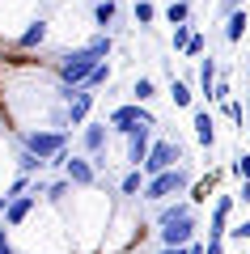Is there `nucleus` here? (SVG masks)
Returning <instances> with one entry per match:
<instances>
[{
    "label": "nucleus",
    "mask_w": 250,
    "mask_h": 254,
    "mask_svg": "<svg viewBox=\"0 0 250 254\" xmlns=\"http://www.w3.org/2000/svg\"><path fill=\"white\" fill-rule=\"evenodd\" d=\"M191 127H195V140H199L204 148H212V144H216V123H212V115H208L204 106L195 110V119H191Z\"/></svg>",
    "instance_id": "13"
},
{
    "label": "nucleus",
    "mask_w": 250,
    "mask_h": 254,
    "mask_svg": "<svg viewBox=\"0 0 250 254\" xmlns=\"http://www.w3.org/2000/svg\"><path fill=\"white\" fill-rule=\"evenodd\" d=\"M229 233L238 237V242H242V237H246V242H250V220H242V225H238V229H229Z\"/></svg>",
    "instance_id": "34"
},
{
    "label": "nucleus",
    "mask_w": 250,
    "mask_h": 254,
    "mask_svg": "<svg viewBox=\"0 0 250 254\" xmlns=\"http://www.w3.org/2000/svg\"><path fill=\"white\" fill-rule=\"evenodd\" d=\"M106 140H110V123H85V131H81L85 157H102L106 153Z\"/></svg>",
    "instance_id": "9"
},
{
    "label": "nucleus",
    "mask_w": 250,
    "mask_h": 254,
    "mask_svg": "<svg viewBox=\"0 0 250 254\" xmlns=\"http://www.w3.org/2000/svg\"><path fill=\"white\" fill-rule=\"evenodd\" d=\"M195 229H199V220H195V212H191V216H182V220L161 225L157 229V242L161 246H191V242H195Z\"/></svg>",
    "instance_id": "6"
},
{
    "label": "nucleus",
    "mask_w": 250,
    "mask_h": 254,
    "mask_svg": "<svg viewBox=\"0 0 250 254\" xmlns=\"http://www.w3.org/2000/svg\"><path fill=\"white\" fill-rule=\"evenodd\" d=\"M182 190H191V170L187 165H174V170H166V174H157V178L144 182L140 199L144 203H166V199H174V195H182Z\"/></svg>",
    "instance_id": "2"
},
{
    "label": "nucleus",
    "mask_w": 250,
    "mask_h": 254,
    "mask_svg": "<svg viewBox=\"0 0 250 254\" xmlns=\"http://www.w3.org/2000/svg\"><path fill=\"white\" fill-rule=\"evenodd\" d=\"M170 98H174V106H191V98H195V93H191L187 81H178V76H174V81H170Z\"/></svg>",
    "instance_id": "24"
},
{
    "label": "nucleus",
    "mask_w": 250,
    "mask_h": 254,
    "mask_svg": "<svg viewBox=\"0 0 250 254\" xmlns=\"http://www.w3.org/2000/svg\"><path fill=\"white\" fill-rule=\"evenodd\" d=\"M110 76H115V68H110V64L102 60L98 68H93V72H89V81L81 85V89H102V85H110Z\"/></svg>",
    "instance_id": "21"
},
{
    "label": "nucleus",
    "mask_w": 250,
    "mask_h": 254,
    "mask_svg": "<svg viewBox=\"0 0 250 254\" xmlns=\"http://www.w3.org/2000/svg\"><path fill=\"white\" fill-rule=\"evenodd\" d=\"M233 174H238L242 182H250V153H246V157H238V161H233Z\"/></svg>",
    "instance_id": "30"
},
{
    "label": "nucleus",
    "mask_w": 250,
    "mask_h": 254,
    "mask_svg": "<svg viewBox=\"0 0 250 254\" xmlns=\"http://www.w3.org/2000/svg\"><path fill=\"white\" fill-rule=\"evenodd\" d=\"M166 21L170 26H187L191 21V0H170L166 4Z\"/></svg>",
    "instance_id": "19"
},
{
    "label": "nucleus",
    "mask_w": 250,
    "mask_h": 254,
    "mask_svg": "<svg viewBox=\"0 0 250 254\" xmlns=\"http://www.w3.org/2000/svg\"><path fill=\"white\" fill-rule=\"evenodd\" d=\"M21 148L51 161V157H60L68 148V127H30V131H21Z\"/></svg>",
    "instance_id": "3"
},
{
    "label": "nucleus",
    "mask_w": 250,
    "mask_h": 254,
    "mask_svg": "<svg viewBox=\"0 0 250 254\" xmlns=\"http://www.w3.org/2000/svg\"><path fill=\"white\" fill-rule=\"evenodd\" d=\"M225 115H229V119H233V123H238V127L246 123V106H242L238 98H229V102H225Z\"/></svg>",
    "instance_id": "29"
},
{
    "label": "nucleus",
    "mask_w": 250,
    "mask_h": 254,
    "mask_svg": "<svg viewBox=\"0 0 250 254\" xmlns=\"http://www.w3.org/2000/svg\"><path fill=\"white\" fill-rule=\"evenodd\" d=\"M204 51H208V38H204V34H191V43H187V51H182V55H191V60H204Z\"/></svg>",
    "instance_id": "28"
},
{
    "label": "nucleus",
    "mask_w": 250,
    "mask_h": 254,
    "mask_svg": "<svg viewBox=\"0 0 250 254\" xmlns=\"http://www.w3.org/2000/svg\"><path fill=\"white\" fill-rule=\"evenodd\" d=\"M64 178L72 182V187H93L98 182V165H93V157H68V165H64Z\"/></svg>",
    "instance_id": "7"
},
{
    "label": "nucleus",
    "mask_w": 250,
    "mask_h": 254,
    "mask_svg": "<svg viewBox=\"0 0 250 254\" xmlns=\"http://www.w3.org/2000/svg\"><path fill=\"white\" fill-rule=\"evenodd\" d=\"M204 254H225V237H208V246H204Z\"/></svg>",
    "instance_id": "33"
},
{
    "label": "nucleus",
    "mask_w": 250,
    "mask_h": 254,
    "mask_svg": "<svg viewBox=\"0 0 250 254\" xmlns=\"http://www.w3.org/2000/svg\"><path fill=\"white\" fill-rule=\"evenodd\" d=\"M110 131L115 136H127V131H136V127H157V115H153L144 102H127V106H115L110 110Z\"/></svg>",
    "instance_id": "4"
},
{
    "label": "nucleus",
    "mask_w": 250,
    "mask_h": 254,
    "mask_svg": "<svg viewBox=\"0 0 250 254\" xmlns=\"http://www.w3.org/2000/svg\"><path fill=\"white\" fill-rule=\"evenodd\" d=\"M47 34H51V26H47L43 17H30V21H26V30L17 34V47H21V51H34V47H43V43H47Z\"/></svg>",
    "instance_id": "11"
},
{
    "label": "nucleus",
    "mask_w": 250,
    "mask_h": 254,
    "mask_svg": "<svg viewBox=\"0 0 250 254\" xmlns=\"http://www.w3.org/2000/svg\"><path fill=\"white\" fill-rule=\"evenodd\" d=\"M68 190H72V182H68V178H55V182H47V199H55V203H60L64 195H68Z\"/></svg>",
    "instance_id": "26"
},
{
    "label": "nucleus",
    "mask_w": 250,
    "mask_h": 254,
    "mask_svg": "<svg viewBox=\"0 0 250 254\" xmlns=\"http://www.w3.org/2000/svg\"><path fill=\"white\" fill-rule=\"evenodd\" d=\"M187 254H204V246H199V242H191V246H187Z\"/></svg>",
    "instance_id": "37"
},
{
    "label": "nucleus",
    "mask_w": 250,
    "mask_h": 254,
    "mask_svg": "<svg viewBox=\"0 0 250 254\" xmlns=\"http://www.w3.org/2000/svg\"><path fill=\"white\" fill-rule=\"evenodd\" d=\"M191 34H195V26H174V51H187V43H191Z\"/></svg>",
    "instance_id": "27"
},
{
    "label": "nucleus",
    "mask_w": 250,
    "mask_h": 254,
    "mask_svg": "<svg viewBox=\"0 0 250 254\" xmlns=\"http://www.w3.org/2000/svg\"><path fill=\"white\" fill-rule=\"evenodd\" d=\"M174 165H182V148L174 144V140H153V148H149V157H144V178H157V174H166V170H174Z\"/></svg>",
    "instance_id": "5"
},
{
    "label": "nucleus",
    "mask_w": 250,
    "mask_h": 254,
    "mask_svg": "<svg viewBox=\"0 0 250 254\" xmlns=\"http://www.w3.org/2000/svg\"><path fill=\"white\" fill-rule=\"evenodd\" d=\"M0 254H17L13 242H9V225H0Z\"/></svg>",
    "instance_id": "32"
},
{
    "label": "nucleus",
    "mask_w": 250,
    "mask_h": 254,
    "mask_svg": "<svg viewBox=\"0 0 250 254\" xmlns=\"http://www.w3.org/2000/svg\"><path fill=\"white\" fill-rule=\"evenodd\" d=\"M85 4H98V0H85Z\"/></svg>",
    "instance_id": "38"
},
{
    "label": "nucleus",
    "mask_w": 250,
    "mask_h": 254,
    "mask_svg": "<svg viewBox=\"0 0 250 254\" xmlns=\"http://www.w3.org/2000/svg\"><path fill=\"white\" fill-rule=\"evenodd\" d=\"M85 47H89L98 60H110V51H115V34H110V30H102V34H93Z\"/></svg>",
    "instance_id": "20"
},
{
    "label": "nucleus",
    "mask_w": 250,
    "mask_h": 254,
    "mask_svg": "<svg viewBox=\"0 0 250 254\" xmlns=\"http://www.w3.org/2000/svg\"><path fill=\"white\" fill-rule=\"evenodd\" d=\"M43 165H47L43 157H34L30 148H17V174H38Z\"/></svg>",
    "instance_id": "22"
},
{
    "label": "nucleus",
    "mask_w": 250,
    "mask_h": 254,
    "mask_svg": "<svg viewBox=\"0 0 250 254\" xmlns=\"http://www.w3.org/2000/svg\"><path fill=\"white\" fill-rule=\"evenodd\" d=\"M132 98L136 102H153V98H157V89H153L149 76H136V81H132Z\"/></svg>",
    "instance_id": "25"
},
{
    "label": "nucleus",
    "mask_w": 250,
    "mask_h": 254,
    "mask_svg": "<svg viewBox=\"0 0 250 254\" xmlns=\"http://www.w3.org/2000/svg\"><path fill=\"white\" fill-rule=\"evenodd\" d=\"M144 182H149V178H144V170H127L123 182H119V195H127V199H140V195H144Z\"/></svg>",
    "instance_id": "18"
},
{
    "label": "nucleus",
    "mask_w": 250,
    "mask_h": 254,
    "mask_svg": "<svg viewBox=\"0 0 250 254\" xmlns=\"http://www.w3.org/2000/svg\"><path fill=\"white\" fill-rule=\"evenodd\" d=\"M191 212H195V203H191V199H170V203H161V208H157V225L182 220V216H191Z\"/></svg>",
    "instance_id": "16"
},
{
    "label": "nucleus",
    "mask_w": 250,
    "mask_h": 254,
    "mask_svg": "<svg viewBox=\"0 0 250 254\" xmlns=\"http://www.w3.org/2000/svg\"><path fill=\"white\" fill-rule=\"evenodd\" d=\"M123 140H127V161H132V170H140L144 157H149V148H153V127H136Z\"/></svg>",
    "instance_id": "8"
},
{
    "label": "nucleus",
    "mask_w": 250,
    "mask_h": 254,
    "mask_svg": "<svg viewBox=\"0 0 250 254\" xmlns=\"http://www.w3.org/2000/svg\"><path fill=\"white\" fill-rule=\"evenodd\" d=\"M216 72H221V68H216L212 55H208V60H199V93H204V98H212V93H216V81H221Z\"/></svg>",
    "instance_id": "17"
},
{
    "label": "nucleus",
    "mask_w": 250,
    "mask_h": 254,
    "mask_svg": "<svg viewBox=\"0 0 250 254\" xmlns=\"http://www.w3.org/2000/svg\"><path fill=\"white\" fill-rule=\"evenodd\" d=\"M98 64H102V60L89 51V47H72V51H60V55H55V76H60V85H68V89H81Z\"/></svg>",
    "instance_id": "1"
},
{
    "label": "nucleus",
    "mask_w": 250,
    "mask_h": 254,
    "mask_svg": "<svg viewBox=\"0 0 250 254\" xmlns=\"http://www.w3.org/2000/svg\"><path fill=\"white\" fill-rule=\"evenodd\" d=\"M229 212H233V195H221L212 208V216H208V237H225L229 233Z\"/></svg>",
    "instance_id": "12"
},
{
    "label": "nucleus",
    "mask_w": 250,
    "mask_h": 254,
    "mask_svg": "<svg viewBox=\"0 0 250 254\" xmlns=\"http://www.w3.org/2000/svg\"><path fill=\"white\" fill-rule=\"evenodd\" d=\"M157 254H187V246H161Z\"/></svg>",
    "instance_id": "35"
},
{
    "label": "nucleus",
    "mask_w": 250,
    "mask_h": 254,
    "mask_svg": "<svg viewBox=\"0 0 250 254\" xmlns=\"http://www.w3.org/2000/svg\"><path fill=\"white\" fill-rule=\"evenodd\" d=\"M93 26H102V30L115 34V26H119V0H98V4H93Z\"/></svg>",
    "instance_id": "15"
},
{
    "label": "nucleus",
    "mask_w": 250,
    "mask_h": 254,
    "mask_svg": "<svg viewBox=\"0 0 250 254\" xmlns=\"http://www.w3.org/2000/svg\"><path fill=\"white\" fill-rule=\"evenodd\" d=\"M238 195H242V203H250V182H242V190H238Z\"/></svg>",
    "instance_id": "36"
},
{
    "label": "nucleus",
    "mask_w": 250,
    "mask_h": 254,
    "mask_svg": "<svg viewBox=\"0 0 250 254\" xmlns=\"http://www.w3.org/2000/svg\"><path fill=\"white\" fill-rule=\"evenodd\" d=\"M132 17H136V26H153V17H157V4L153 0H136V9H132Z\"/></svg>",
    "instance_id": "23"
},
{
    "label": "nucleus",
    "mask_w": 250,
    "mask_h": 254,
    "mask_svg": "<svg viewBox=\"0 0 250 254\" xmlns=\"http://www.w3.org/2000/svg\"><path fill=\"white\" fill-rule=\"evenodd\" d=\"M246 30H250V13H246V9L229 13V17H225V43H229V47H238Z\"/></svg>",
    "instance_id": "14"
},
{
    "label": "nucleus",
    "mask_w": 250,
    "mask_h": 254,
    "mask_svg": "<svg viewBox=\"0 0 250 254\" xmlns=\"http://www.w3.org/2000/svg\"><path fill=\"white\" fill-rule=\"evenodd\" d=\"M34 208H38V195H30V190H26V195H17V199L9 203V212H4V225H9V229L26 225V220L34 216Z\"/></svg>",
    "instance_id": "10"
},
{
    "label": "nucleus",
    "mask_w": 250,
    "mask_h": 254,
    "mask_svg": "<svg viewBox=\"0 0 250 254\" xmlns=\"http://www.w3.org/2000/svg\"><path fill=\"white\" fill-rule=\"evenodd\" d=\"M238 9H242V0H221V4H216V17L225 21L229 13H238Z\"/></svg>",
    "instance_id": "31"
}]
</instances>
